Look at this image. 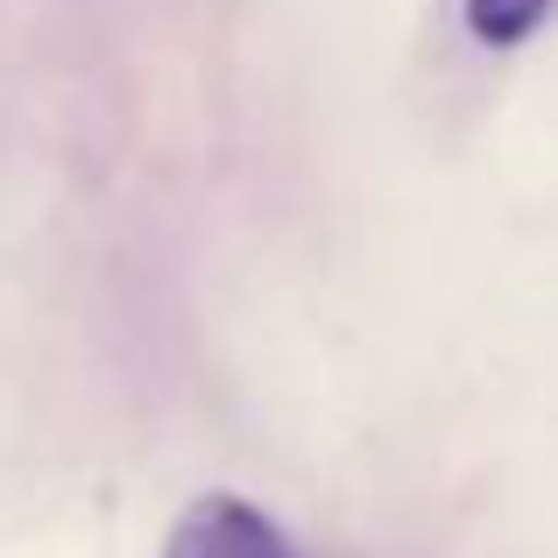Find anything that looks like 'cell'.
I'll return each mask as SVG.
<instances>
[{
    "label": "cell",
    "mask_w": 558,
    "mask_h": 558,
    "mask_svg": "<svg viewBox=\"0 0 558 558\" xmlns=\"http://www.w3.org/2000/svg\"><path fill=\"white\" fill-rule=\"evenodd\" d=\"M163 558H298L290 537L241 495H198L163 537Z\"/></svg>",
    "instance_id": "1"
},
{
    "label": "cell",
    "mask_w": 558,
    "mask_h": 558,
    "mask_svg": "<svg viewBox=\"0 0 558 558\" xmlns=\"http://www.w3.org/2000/svg\"><path fill=\"white\" fill-rule=\"evenodd\" d=\"M551 8H558V0H466V28H474V43L509 50V43H523Z\"/></svg>",
    "instance_id": "2"
}]
</instances>
